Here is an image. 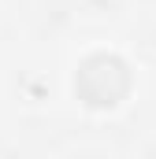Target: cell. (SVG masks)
Wrapping results in <instances>:
<instances>
[{"mask_svg": "<svg viewBox=\"0 0 156 159\" xmlns=\"http://www.w3.org/2000/svg\"><path fill=\"white\" fill-rule=\"evenodd\" d=\"M134 89V74L130 63L115 56V52H93L78 63L75 70V96L93 107V111H112L119 107Z\"/></svg>", "mask_w": 156, "mask_h": 159, "instance_id": "obj_1", "label": "cell"}]
</instances>
